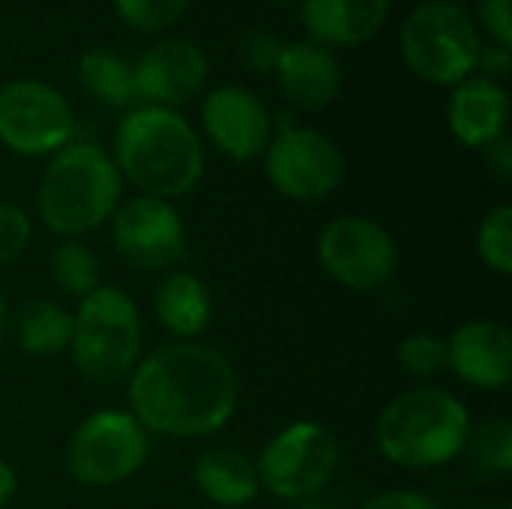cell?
<instances>
[{
    "label": "cell",
    "mask_w": 512,
    "mask_h": 509,
    "mask_svg": "<svg viewBox=\"0 0 512 509\" xmlns=\"http://www.w3.org/2000/svg\"><path fill=\"white\" fill-rule=\"evenodd\" d=\"M129 414L162 438H207L231 423L240 405L234 363L201 342H168L141 357L126 381Z\"/></svg>",
    "instance_id": "1"
},
{
    "label": "cell",
    "mask_w": 512,
    "mask_h": 509,
    "mask_svg": "<svg viewBox=\"0 0 512 509\" xmlns=\"http://www.w3.org/2000/svg\"><path fill=\"white\" fill-rule=\"evenodd\" d=\"M111 159L138 195L177 201L189 195L207 168L198 129L171 108L132 105L117 129Z\"/></svg>",
    "instance_id": "2"
},
{
    "label": "cell",
    "mask_w": 512,
    "mask_h": 509,
    "mask_svg": "<svg viewBox=\"0 0 512 509\" xmlns=\"http://www.w3.org/2000/svg\"><path fill=\"white\" fill-rule=\"evenodd\" d=\"M123 201V177L96 141H69L48 156L36 186V213L60 240H81L111 222Z\"/></svg>",
    "instance_id": "3"
},
{
    "label": "cell",
    "mask_w": 512,
    "mask_h": 509,
    "mask_svg": "<svg viewBox=\"0 0 512 509\" xmlns=\"http://www.w3.org/2000/svg\"><path fill=\"white\" fill-rule=\"evenodd\" d=\"M468 405L441 387H414L390 399L375 420L378 453L405 471L453 465L471 435Z\"/></svg>",
    "instance_id": "4"
},
{
    "label": "cell",
    "mask_w": 512,
    "mask_h": 509,
    "mask_svg": "<svg viewBox=\"0 0 512 509\" xmlns=\"http://www.w3.org/2000/svg\"><path fill=\"white\" fill-rule=\"evenodd\" d=\"M144 357V318L138 303L117 285H99L72 312V369L93 387L129 381Z\"/></svg>",
    "instance_id": "5"
},
{
    "label": "cell",
    "mask_w": 512,
    "mask_h": 509,
    "mask_svg": "<svg viewBox=\"0 0 512 509\" xmlns=\"http://www.w3.org/2000/svg\"><path fill=\"white\" fill-rule=\"evenodd\" d=\"M405 66L438 87H456L477 72L483 48L477 21L453 0L417 3L399 33Z\"/></svg>",
    "instance_id": "6"
},
{
    "label": "cell",
    "mask_w": 512,
    "mask_h": 509,
    "mask_svg": "<svg viewBox=\"0 0 512 509\" xmlns=\"http://www.w3.org/2000/svg\"><path fill=\"white\" fill-rule=\"evenodd\" d=\"M147 456V429L129 411L99 408L72 429L63 468L84 489H114L129 483L147 465Z\"/></svg>",
    "instance_id": "7"
},
{
    "label": "cell",
    "mask_w": 512,
    "mask_h": 509,
    "mask_svg": "<svg viewBox=\"0 0 512 509\" xmlns=\"http://www.w3.org/2000/svg\"><path fill=\"white\" fill-rule=\"evenodd\" d=\"M261 492L279 501H309L330 486L339 471V441L315 420L279 429L255 459Z\"/></svg>",
    "instance_id": "8"
},
{
    "label": "cell",
    "mask_w": 512,
    "mask_h": 509,
    "mask_svg": "<svg viewBox=\"0 0 512 509\" xmlns=\"http://www.w3.org/2000/svg\"><path fill=\"white\" fill-rule=\"evenodd\" d=\"M264 174L270 186L297 204L327 201L345 180V153L321 129L276 123L264 150Z\"/></svg>",
    "instance_id": "9"
},
{
    "label": "cell",
    "mask_w": 512,
    "mask_h": 509,
    "mask_svg": "<svg viewBox=\"0 0 512 509\" xmlns=\"http://www.w3.org/2000/svg\"><path fill=\"white\" fill-rule=\"evenodd\" d=\"M318 267L348 291H378L399 267V246L387 225L369 216H339L318 234Z\"/></svg>",
    "instance_id": "10"
},
{
    "label": "cell",
    "mask_w": 512,
    "mask_h": 509,
    "mask_svg": "<svg viewBox=\"0 0 512 509\" xmlns=\"http://www.w3.org/2000/svg\"><path fill=\"white\" fill-rule=\"evenodd\" d=\"M75 135L69 99L39 78H15L0 87V144L24 159L63 150Z\"/></svg>",
    "instance_id": "11"
},
{
    "label": "cell",
    "mask_w": 512,
    "mask_h": 509,
    "mask_svg": "<svg viewBox=\"0 0 512 509\" xmlns=\"http://www.w3.org/2000/svg\"><path fill=\"white\" fill-rule=\"evenodd\" d=\"M111 243L138 273H171L189 252V231L174 201L132 195L111 216Z\"/></svg>",
    "instance_id": "12"
},
{
    "label": "cell",
    "mask_w": 512,
    "mask_h": 509,
    "mask_svg": "<svg viewBox=\"0 0 512 509\" xmlns=\"http://www.w3.org/2000/svg\"><path fill=\"white\" fill-rule=\"evenodd\" d=\"M210 78L207 54L189 39H159L132 63L135 105L183 108L198 99Z\"/></svg>",
    "instance_id": "13"
},
{
    "label": "cell",
    "mask_w": 512,
    "mask_h": 509,
    "mask_svg": "<svg viewBox=\"0 0 512 509\" xmlns=\"http://www.w3.org/2000/svg\"><path fill=\"white\" fill-rule=\"evenodd\" d=\"M201 132L216 153L240 165L264 156L276 132V117L252 90L240 84H222L204 93Z\"/></svg>",
    "instance_id": "14"
},
{
    "label": "cell",
    "mask_w": 512,
    "mask_h": 509,
    "mask_svg": "<svg viewBox=\"0 0 512 509\" xmlns=\"http://www.w3.org/2000/svg\"><path fill=\"white\" fill-rule=\"evenodd\" d=\"M447 369L480 393H501L512 381V336L501 321L474 318L447 339Z\"/></svg>",
    "instance_id": "15"
},
{
    "label": "cell",
    "mask_w": 512,
    "mask_h": 509,
    "mask_svg": "<svg viewBox=\"0 0 512 509\" xmlns=\"http://www.w3.org/2000/svg\"><path fill=\"white\" fill-rule=\"evenodd\" d=\"M510 93L501 81L471 75L453 87L447 102V126L462 147L483 150L495 138L507 135Z\"/></svg>",
    "instance_id": "16"
},
{
    "label": "cell",
    "mask_w": 512,
    "mask_h": 509,
    "mask_svg": "<svg viewBox=\"0 0 512 509\" xmlns=\"http://www.w3.org/2000/svg\"><path fill=\"white\" fill-rule=\"evenodd\" d=\"M273 75L285 99L300 111H321L342 90V66L336 54L312 39L285 45Z\"/></svg>",
    "instance_id": "17"
},
{
    "label": "cell",
    "mask_w": 512,
    "mask_h": 509,
    "mask_svg": "<svg viewBox=\"0 0 512 509\" xmlns=\"http://www.w3.org/2000/svg\"><path fill=\"white\" fill-rule=\"evenodd\" d=\"M390 0H300V18L312 42L324 48H357L387 24Z\"/></svg>",
    "instance_id": "18"
},
{
    "label": "cell",
    "mask_w": 512,
    "mask_h": 509,
    "mask_svg": "<svg viewBox=\"0 0 512 509\" xmlns=\"http://www.w3.org/2000/svg\"><path fill=\"white\" fill-rule=\"evenodd\" d=\"M153 318L174 342H195L207 333L213 321V297L210 288L189 270L162 273L153 297Z\"/></svg>",
    "instance_id": "19"
},
{
    "label": "cell",
    "mask_w": 512,
    "mask_h": 509,
    "mask_svg": "<svg viewBox=\"0 0 512 509\" xmlns=\"http://www.w3.org/2000/svg\"><path fill=\"white\" fill-rule=\"evenodd\" d=\"M192 483L204 501L222 509H240L261 495L255 459L234 447L204 450L192 462Z\"/></svg>",
    "instance_id": "20"
},
{
    "label": "cell",
    "mask_w": 512,
    "mask_h": 509,
    "mask_svg": "<svg viewBox=\"0 0 512 509\" xmlns=\"http://www.w3.org/2000/svg\"><path fill=\"white\" fill-rule=\"evenodd\" d=\"M12 339L30 357L63 354L72 342V312L54 300H27L12 315Z\"/></svg>",
    "instance_id": "21"
},
{
    "label": "cell",
    "mask_w": 512,
    "mask_h": 509,
    "mask_svg": "<svg viewBox=\"0 0 512 509\" xmlns=\"http://www.w3.org/2000/svg\"><path fill=\"white\" fill-rule=\"evenodd\" d=\"M78 81L90 99L108 108L135 105L132 63L111 48H90L78 60Z\"/></svg>",
    "instance_id": "22"
},
{
    "label": "cell",
    "mask_w": 512,
    "mask_h": 509,
    "mask_svg": "<svg viewBox=\"0 0 512 509\" xmlns=\"http://www.w3.org/2000/svg\"><path fill=\"white\" fill-rule=\"evenodd\" d=\"M48 276L66 297L84 300L102 285V261L84 240H60L48 252Z\"/></svg>",
    "instance_id": "23"
},
{
    "label": "cell",
    "mask_w": 512,
    "mask_h": 509,
    "mask_svg": "<svg viewBox=\"0 0 512 509\" xmlns=\"http://www.w3.org/2000/svg\"><path fill=\"white\" fill-rule=\"evenodd\" d=\"M471 468L483 477H507L512 474V423L510 420H489L471 426L465 453Z\"/></svg>",
    "instance_id": "24"
},
{
    "label": "cell",
    "mask_w": 512,
    "mask_h": 509,
    "mask_svg": "<svg viewBox=\"0 0 512 509\" xmlns=\"http://www.w3.org/2000/svg\"><path fill=\"white\" fill-rule=\"evenodd\" d=\"M474 249L480 255V261L498 273V276H512V207L510 204H498L495 210H489L477 228L474 237Z\"/></svg>",
    "instance_id": "25"
},
{
    "label": "cell",
    "mask_w": 512,
    "mask_h": 509,
    "mask_svg": "<svg viewBox=\"0 0 512 509\" xmlns=\"http://www.w3.org/2000/svg\"><path fill=\"white\" fill-rule=\"evenodd\" d=\"M396 360L411 378H432L447 369V339L429 330L408 333L396 348Z\"/></svg>",
    "instance_id": "26"
},
{
    "label": "cell",
    "mask_w": 512,
    "mask_h": 509,
    "mask_svg": "<svg viewBox=\"0 0 512 509\" xmlns=\"http://www.w3.org/2000/svg\"><path fill=\"white\" fill-rule=\"evenodd\" d=\"M117 18L138 33H159L180 21L189 0H111Z\"/></svg>",
    "instance_id": "27"
},
{
    "label": "cell",
    "mask_w": 512,
    "mask_h": 509,
    "mask_svg": "<svg viewBox=\"0 0 512 509\" xmlns=\"http://www.w3.org/2000/svg\"><path fill=\"white\" fill-rule=\"evenodd\" d=\"M33 240V219L12 201H0V267L18 261Z\"/></svg>",
    "instance_id": "28"
},
{
    "label": "cell",
    "mask_w": 512,
    "mask_h": 509,
    "mask_svg": "<svg viewBox=\"0 0 512 509\" xmlns=\"http://www.w3.org/2000/svg\"><path fill=\"white\" fill-rule=\"evenodd\" d=\"M282 42L276 33H267V30H252L240 39V57L246 63V69L252 72H261V75H273L276 72V63L282 57Z\"/></svg>",
    "instance_id": "29"
},
{
    "label": "cell",
    "mask_w": 512,
    "mask_h": 509,
    "mask_svg": "<svg viewBox=\"0 0 512 509\" xmlns=\"http://www.w3.org/2000/svg\"><path fill=\"white\" fill-rule=\"evenodd\" d=\"M477 18L495 45L512 48V0H477Z\"/></svg>",
    "instance_id": "30"
},
{
    "label": "cell",
    "mask_w": 512,
    "mask_h": 509,
    "mask_svg": "<svg viewBox=\"0 0 512 509\" xmlns=\"http://www.w3.org/2000/svg\"><path fill=\"white\" fill-rule=\"evenodd\" d=\"M357 509H447L438 498L417 492V489H390V492H378L372 495L366 504Z\"/></svg>",
    "instance_id": "31"
},
{
    "label": "cell",
    "mask_w": 512,
    "mask_h": 509,
    "mask_svg": "<svg viewBox=\"0 0 512 509\" xmlns=\"http://www.w3.org/2000/svg\"><path fill=\"white\" fill-rule=\"evenodd\" d=\"M510 66H512L510 48H504V45H495V42H489V45H483V48H480V57H477V72H480L483 78L501 81V78L510 72Z\"/></svg>",
    "instance_id": "32"
},
{
    "label": "cell",
    "mask_w": 512,
    "mask_h": 509,
    "mask_svg": "<svg viewBox=\"0 0 512 509\" xmlns=\"http://www.w3.org/2000/svg\"><path fill=\"white\" fill-rule=\"evenodd\" d=\"M483 156H486V165H489V171L501 180V183H507L512 180V141L510 135H501V138H495L492 144H486L483 147Z\"/></svg>",
    "instance_id": "33"
},
{
    "label": "cell",
    "mask_w": 512,
    "mask_h": 509,
    "mask_svg": "<svg viewBox=\"0 0 512 509\" xmlns=\"http://www.w3.org/2000/svg\"><path fill=\"white\" fill-rule=\"evenodd\" d=\"M15 492H18V474H15V468L0 456V509L9 507V501L15 498Z\"/></svg>",
    "instance_id": "34"
},
{
    "label": "cell",
    "mask_w": 512,
    "mask_h": 509,
    "mask_svg": "<svg viewBox=\"0 0 512 509\" xmlns=\"http://www.w3.org/2000/svg\"><path fill=\"white\" fill-rule=\"evenodd\" d=\"M6 324H9V312H6V300H3V294H0V339H3V333H6Z\"/></svg>",
    "instance_id": "35"
},
{
    "label": "cell",
    "mask_w": 512,
    "mask_h": 509,
    "mask_svg": "<svg viewBox=\"0 0 512 509\" xmlns=\"http://www.w3.org/2000/svg\"><path fill=\"white\" fill-rule=\"evenodd\" d=\"M273 6H300V0H267Z\"/></svg>",
    "instance_id": "36"
},
{
    "label": "cell",
    "mask_w": 512,
    "mask_h": 509,
    "mask_svg": "<svg viewBox=\"0 0 512 509\" xmlns=\"http://www.w3.org/2000/svg\"><path fill=\"white\" fill-rule=\"evenodd\" d=\"M453 3H459V0H453Z\"/></svg>",
    "instance_id": "37"
}]
</instances>
